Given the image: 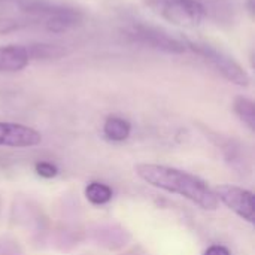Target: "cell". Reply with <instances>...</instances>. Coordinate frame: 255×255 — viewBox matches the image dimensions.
I'll return each mask as SVG.
<instances>
[{
  "mask_svg": "<svg viewBox=\"0 0 255 255\" xmlns=\"http://www.w3.org/2000/svg\"><path fill=\"white\" fill-rule=\"evenodd\" d=\"M136 173L145 182L164 191L179 194L202 209L215 211L220 205L212 188H209L202 179L175 167L158 166V164H137Z\"/></svg>",
  "mask_w": 255,
  "mask_h": 255,
  "instance_id": "obj_1",
  "label": "cell"
},
{
  "mask_svg": "<svg viewBox=\"0 0 255 255\" xmlns=\"http://www.w3.org/2000/svg\"><path fill=\"white\" fill-rule=\"evenodd\" d=\"M185 46L187 49H191L197 55L203 57L218 73H221L229 82L239 85V87H248L250 85V75L248 72L229 54L224 51L212 46L211 43L193 40L185 37Z\"/></svg>",
  "mask_w": 255,
  "mask_h": 255,
  "instance_id": "obj_2",
  "label": "cell"
},
{
  "mask_svg": "<svg viewBox=\"0 0 255 255\" xmlns=\"http://www.w3.org/2000/svg\"><path fill=\"white\" fill-rule=\"evenodd\" d=\"M143 3L163 19L179 27H197L206 7L197 0H143Z\"/></svg>",
  "mask_w": 255,
  "mask_h": 255,
  "instance_id": "obj_3",
  "label": "cell"
},
{
  "mask_svg": "<svg viewBox=\"0 0 255 255\" xmlns=\"http://www.w3.org/2000/svg\"><path fill=\"white\" fill-rule=\"evenodd\" d=\"M127 36L142 45H146L149 48H154L157 51H163L167 54H184L187 51V46L182 40L173 37L163 28L146 25L142 22L133 24L127 30Z\"/></svg>",
  "mask_w": 255,
  "mask_h": 255,
  "instance_id": "obj_4",
  "label": "cell"
},
{
  "mask_svg": "<svg viewBox=\"0 0 255 255\" xmlns=\"http://www.w3.org/2000/svg\"><path fill=\"white\" fill-rule=\"evenodd\" d=\"M214 193L218 200H221L241 218L247 220L248 223H254L255 203L254 194L251 191L235 185H218L214 188Z\"/></svg>",
  "mask_w": 255,
  "mask_h": 255,
  "instance_id": "obj_5",
  "label": "cell"
},
{
  "mask_svg": "<svg viewBox=\"0 0 255 255\" xmlns=\"http://www.w3.org/2000/svg\"><path fill=\"white\" fill-rule=\"evenodd\" d=\"M40 140V133L31 127L15 123H0V146L25 148L39 145Z\"/></svg>",
  "mask_w": 255,
  "mask_h": 255,
  "instance_id": "obj_6",
  "label": "cell"
},
{
  "mask_svg": "<svg viewBox=\"0 0 255 255\" xmlns=\"http://www.w3.org/2000/svg\"><path fill=\"white\" fill-rule=\"evenodd\" d=\"M82 22V13L73 7H67L63 4L54 3L52 9L48 12V15L39 22L43 25L45 30L52 33H64Z\"/></svg>",
  "mask_w": 255,
  "mask_h": 255,
  "instance_id": "obj_7",
  "label": "cell"
},
{
  "mask_svg": "<svg viewBox=\"0 0 255 255\" xmlns=\"http://www.w3.org/2000/svg\"><path fill=\"white\" fill-rule=\"evenodd\" d=\"M30 63L27 46L3 45L0 46V73L19 72Z\"/></svg>",
  "mask_w": 255,
  "mask_h": 255,
  "instance_id": "obj_8",
  "label": "cell"
},
{
  "mask_svg": "<svg viewBox=\"0 0 255 255\" xmlns=\"http://www.w3.org/2000/svg\"><path fill=\"white\" fill-rule=\"evenodd\" d=\"M131 131V126L128 121L120 118V117H109L105 123L103 133L109 140L121 142L128 137Z\"/></svg>",
  "mask_w": 255,
  "mask_h": 255,
  "instance_id": "obj_9",
  "label": "cell"
},
{
  "mask_svg": "<svg viewBox=\"0 0 255 255\" xmlns=\"http://www.w3.org/2000/svg\"><path fill=\"white\" fill-rule=\"evenodd\" d=\"M30 60H49V58H60L67 54V49L60 45L51 43H33L27 46Z\"/></svg>",
  "mask_w": 255,
  "mask_h": 255,
  "instance_id": "obj_10",
  "label": "cell"
},
{
  "mask_svg": "<svg viewBox=\"0 0 255 255\" xmlns=\"http://www.w3.org/2000/svg\"><path fill=\"white\" fill-rule=\"evenodd\" d=\"M236 115L251 128L255 130V105L253 100L247 97H236L233 103Z\"/></svg>",
  "mask_w": 255,
  "mask_h": 255,
  "instance_id": "obj_11",
  "label": "cell"
},
{
  "mask_svg": "<svg viewBox=\"0 0 255 255\" xmlns=\"http://www.w3.org/2000/svg\"><path fill=\"white\" fill-rule=\"evenodd\" d=\"M85 196L93 205H105L112 199V190L105 184L91 182L85 190Z\"/></svg>",
  "mask_w": 255,
  "mask_h": 255,
  "instance_id": "obj_12",
  "label": "cell"
},
{
  "mask_svg": "<svg viewBox=\"0 0 255 255\" xmlns=\"http://www.w3.org/2000/svg\"><path fill=\"white\" fill-rule=\"evenodd\" d=\"M34 24L30 18H16V16H9V15H0V34H9L18 30H22L25 27H30Z\"/></svg>",
  "mask_w": 255,
  "mask_h": 255,
  "instance_id": "obj_13",
  "label": "cell"
},
{
  "mask_svg": "<svg viewBox=\"0 0 255 255\" xmlns=\"http://www.w3.org/2000/svg\"><path fill=\"white\" fill-rule=\"evenodd\" d=\"M36 172H37V175H40L43 178H52L57 175V167L52 166L51 163H37Z\"/></svg>",
  "mask_w": 255,
  "mask_h": 255,
  "instance_id": "obj_14",
  "label": "cell"
},
{
  "mask_svg": "<svg viewBox=\"0 0 255 255\" xmlns=\"http://www.w3.org/2000/svg\"><path fill=\"white\" fill-rule=\"evenodd\" d=\"M205 255H230L229 250L224 248V247H220V245H215V247H211L206 254Z\"/></svg>",
  "mask_w": 255,
  "mask_h": 255,
  "instance_id": "obj_15",
  "label": "cell"
}]
</instances>
